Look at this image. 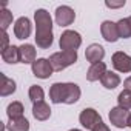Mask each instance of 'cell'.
I'll use <instances>...</instances> for the list:
<instances>
[{
	"instance_id": "1",
	"label": "cell",
	"mask_w": 131,
	"mask_h": 131,
	"mask_svg": "<svg viewBox=\"0 0 131 131\" xmlns=\"http://www.w3.org/2000/svg\"><path fill=\"white\" fill-rule=\"evenodd\" d=\"M36 20V43L42 49H48L52 45V19L46 9H37L34 13Z\"/></svg>"
},
{
	"instance_id": "2",
	"label": "cell",
	"mask_w": 131,
	"mask_h": 131,
	"mask_svg": "<svg viewBox=\"0 0 131 131\" xmlns=\"http://www.w3.org/2000/svg\"><path fill=\"white\" fill-rule=\"evenodd\" d=\"M49 99L52 103L73 105L80 99V88L76 83H52L49 88Z\"/></svg>"
},
{
	"instance_id": "3",
	"label": "cell",
	"mask_w": 131,
	"mask_h": 131,
	"mask_svg": "<svg viewBox=\"0 0 131 131\" xmlns=\"http://www.w3.org/2000/svg\"><path fill=\"white\" fill-rule=\"evenodd\" d=\"M77 62V51H60L49 57V63L54 71H62Z\"/></svg>"
},
{
	"instance_id": "4",
	"label": "cell",
	"mask_w": 131,
	"mask_h": 131,
	"mask_svg": "<svg viewBox=\"0 0 131 131\" xmlns=\"http://www.w3.org/2000/svg\"><path fill=\"white\" fill-rule=\"evenodd\" d=\"M59 45H60V49L62 51H76L80 45H82V37L77 31H65L62 36H60V40H59Z\"/></svg>"
},
{
	"instance_id": "5",
	"label": "cell",
	"mask_w": 131,
	"mask_h": 131,
	"mask_svg": "<svg viewBox=\"0 0 131 131\" xmlns=\"http://www.w3.org/2000/svg\"><path fill=\"white\" fill-rule=\"evenodd\" d=\"M79 120H80V123H82L83 128L93 131V129L102 122V117L99 116V113H97L96 110H93V108H85V110L80 113Z\"/></svg>"
},
{
	"instance_id": "6",
	"label": "cell",
	"mask_w": 131,
	"mask_h": 131,
	"mask_svg": "<svg viewBox=\"0 0 131 131\" xmlns=\"http://www.w3.org/2000/svg\"><path fill=\"white\" fill-rule=\"evenodd\" d=\"M32 74L39 79H48L52 76V67L49 63V59H37L32 65H31Z\"/></svg>"
},
{
	"instance_id": "7",
	"label": "cell",
	"mask_w": 131,
	"mask_h": 131,
	"mask_svg": "<svg viewBox=\"0 0 131 131\" xmlns=\"http://www.w3.org/2000/svg\"><path fill=\"white\" fill-rule=\"evenodd\" d=\"M76 19V13L73 8L62 5L56 9V23L59 26H70Z\"/></svg>"
},
{
	"instance_id": "8",
	"label": "cell",
	"mask_w": 131,
	"mask_h": 131,
	"mask_svg": "<svg viewBox=\"0 0 131 131\" xmlns=\"http://www.w3.org/2000/svg\"><path fill=\"white\" fill-rule=\"evenodd\" d=\"M113 67L119 73H131V56L125 54L123 51H117L111 57Z\"/></svg>"
},
{
	"instance_id": "9",
	"label": "cell",
	"mask_w": 131,
	"mask_h": 131,
	"mask_svg": "<svg viewBox=\"0 0 131 131\" xmlns=\"http://www.w3.org/2000/svg\"><path fill=\"white\" fill-rule=\"evenodd\" d=\"M128 116H129L128 110H123L120 106H114L110 111V122L116 128H125L126 122H128Z\"/></svg>"
},
{
	"instance_id": "10",
	"label": "cell",
	"mask_w": 131,
	"mask_h": 131,
	"mask_svg": "<svg viewBox=\"0 0 131 131\" xmlns=\"http://www.w3.org/2000/svg\"><path fill=\"white\" fill-rule=\"evenodd\" d=\"M100 32H102V37H103L106 42H110V43L117 42L119 37H120V36H119V29H117V23H114V22H111V20H105V22L102 23Z\"/></svg>"
},
{
	"instance_id": "11",
	"label": "cell",
	"mask_w": 131,
	"mask_h": 131,
	"mask_svg": "<svg viewBox=\"0 0 131 131\" xmlns=\"http://www.w3.org/2000/svg\"><path fill=\"white\" fill-rule=\"evenodd\" d=\"M14 34L17 39L23 40V39H28L29 34H31V20L28 17H20L17 19L16 25H14Z\"/></svg>"
},
{
	"instance_id": "12",
	"label": "cell",
	"mask_w": 131,
	"mask_h": 131,
	"mask_svg": "<svg viewBox=\"0 0 131 131\" xmlns=\"http://www.w3.org/2000/svg\"><path fill=\"white\" fill-rule=\"evenodd\" d=\"M103 56H105V49H103V46H100L99 43L90 45V46L86 48V51H85V57H86V60H88L91 65L102 62Z\"/></svg>"
},
{
	"instance_id": "13",
	"label": "cell",
	"mask_w": 131,
	"mask_h": 131,
	"mask_svg": "<svg viewBox=\"0 0 131 131\" xmlns=\"http://www.w3.org/2000/svg\"><path fill=\"white\" fill-rule=\"evenodd\" d=\"M106 71H108V70H106V65H105L103 62L94 63V65H91L90 70L86 71V80H88V82H96V80H100Z\"/></svg>"
},
{
	"instance_id": "14",
	"label": "cell",
	"mask_w": 131,
	"mask_h": 131,
	"mask_svg": "<svg viewBox=\"0 0 131 131\" xmlns=\"http://www.w3.org/2000/svg\"><path fill=\"white\" fill-rule=\"evenodd\" d=\"M19 52H20V63H34L37 59H36V48L34 45H29V43H23L22 46H19Z\"/></svg>"
},
{
	"instance_id": "15",
	"label": "cell",
	"mask_w": 131,
	"mask_h": 131,
	"mask_svg": "<svg viewBox=\"0 0 131 131\" xmlns=\"http://www.w3.org/2000/svg\"><path fill=\"white\" fill-rule=\"evenodd\" d=\"M32 116H34L37 120H40V122L48 120L49 116H51V108H49V105H48L45 100L34 103V105H32Z\"/></svg>"
},
{
	"instance_id": "16",
	"label": "cell",
	"mask_w": 131,
	"mask_h": 131,
	"mask_svg": "<svg viewBox=\"0 0 131 131\" xmlns=\"http://www.w3.org/2000/svg\"><path fill=\"white\" fill-rule=\"evenodd\" d=\"M100 82H102L103 88H106V90H114V88H117V86L120 85V77H119V74H116V73H113V71H106V73L103 74V77L100 79Z\"/></svg>"
},
{
	"instance_id": "17",
	"label": "cell",
	"mask_w": 131,
	"mask_h": 131,
	"mask_svg": "<svg viewBox=\"0 0 131 131\" xmlns=\"http://www.w3.org/2000/svg\"><path fill=\"white\" fill-rule=\"evenodd\" d=\"M2 77V86H0V96L2 97H6V96H11L14 91H16V82L9 77H6L5 74H0Z\"/></svg>"
},
{
	"instance_id": "18",
	"label": "cell",
	"mask_w": 131,
	"mask_h": 131,
	"mask_svg": "<svg viewBox=\"0 0 131 131\" xmlns=\"http://www.w3.org/2000/svg\"><path fill=\"white\" fill-rule=\"evenodd\" d=\"M2 59L6 63H19L20 62V52H19V46L11 45L8 49H5L2 52Z\"/></svg>"
},
{
	"instance_id": "19",
	"label": "cell",
	"mask_w": 131,
	"mask_h": 131,
	"mask_svg": "<svg viewBox=\"0 0 131 131\" xmlns=\"http://www.w3.org/2000/svg\"><path fill=\"white\" fill-rule=\"evenodd\" d=\"M23 105L20 103V102H13V103H9L8 105V108H6V114H8V117H9V120H16V119H20V117H23Z\"/></svg>"
},
{
	"instance_id": "20",
	"label": "cell",
	"mask_w": 131,
	"mask_h": 131,
	"mask_svg": "<svg viewBox=\"0 0 131 131\" xmlns=\"http://www.w3.org/2000/svg\"><path fill=\"white\" fill-rule=\"evenodd\" d=\"M8 131H29V122L25 117L16 119V120H9Z\"/></svg>"
},
{
	"instance_id": "21",
	"label": "cell",
	"mask_w": 131,
	"mask_h": 131,
	"mask_svg": "<svg viewBox=\"0 0 131 131\" xmlns=\"http://www.w3.org/2000/svg\"><path fill=\"white\" fill-rule=\"evenodd\" d=\"M117 29H119V36L123 39H129L131 37V25L128 22V19H120L117 22Z\"/></svg>"
},
{
	"instance_id": "22",
	"label": "cell",
	"mask_w": 131,
	"mask_h": 131,
	"mask_svg": "<svg viewBox=\"0 0 131 131\" xmlns=\"http://www.w3.org/2000/svg\"><path fill=\"white\" fill-rule=\"evenodd\" d=\"M117 102H119V106L123 108V110H131V91L129 90H123L119 97H117Z\"/></svg>"
},
{
	"instance_id": "23",
	"label": "cell",
	"mask_w": 131,
	"mask_h": 131,
	"mask_svg": "<svg viewBox=\"0 0 131 131\" xmlns=\"http://www.w3.org/2000/svg\"><path fill=\"white\" fill-rule=\"evenodd\" d=\"M11 23H13V13L5 8L0 9V26H2V31H6Z\"/></svg>"
},
{
	"instance_id": "24",
	"label": "cell",
	"mask_w": 131,
	"mask_h": 131,
	"mask_svg": "<svg viewBox=\"0 0 131 131\" xmlns=\"http://www.w3.org/2000/svg\"><path fill=\"white\" fill-rule=\"evenodd\" d=\"M29 99L32 100V103H37V102H42L43 100V97H45V93H43V90H42V86H39V85H32L31 88H29Z\"/></svg>"
},
{
	"instance_id": "25",
	"label": "cell",
	"mask_w": 131,
	"mask_h": 131,
	"mask_svg": "<svg viewBox=\"0 0 131 131\" xmlns=\"http://www.w3.org/2000/svg\"><path fill=\"white\" fill-rule=\"evenodd\" d=\"M11 45H9V36L6 34V31H2V34H0V51H5L8 49Z\"/></svg>"
},
{
	"instance_id": "26",
	"label": "cell",
	"mask_w": 131,
	"mask_h": 131,
	"mask_svg": "<svg viewBox=\"0 0 131 131\" xmlns=\"http://www.w3.org/2000/svg\"><path fill=\"white\" fill-rule=\"evenodd\" d=\"M105 5L111 9H116V8H122L125 6V0H120V2H105Z\"/></svg>"
},
{
	"instance_id": "27",
	"label": "cell",
	"mask_w": 131,
	"mask_h": 131,
	"mask_svg": "<svg viewBox=\"0 0 131 131\" xmlns=\"http://www.w3.org/2000/svg\"><path fill=\"white\" fill-rule=\"evenodd\" d=\"M93 131H110V128H108V125H105L103 122H100V123L93 129Z\"/></svg>"
},
{
	"instance_id": "28",
	"label": "cell",
	"mask_w": 131,
	"mask_h": 131,
	"mask_svg": "<svg viewBox=\"0 0 131 131\" xmlns=\"http://www.w3.org/2000/svg\"><path fill=\"white\" fill-rule=\"evenodd\" d=\"M123 86H125V90H129V91H131V76L123 82Z\"/></svg>"
},
{
	"instance_id": "29",
	"label": "cell",
	"mask_w": 131,
	"mask_h": 131,
	"mask_svg": "<svg viewBox=\"0 0 131 131\" xmlns=\"http://www.w3.org/2000/svg\"><path fill=\"white\" fill-rule=\"evenodd\" d=\"M126 126H129V128H131V114L128 116V122H126Z\"/></svg>"
},
{
	"instance_id": "30",
	"label": "cell",
	"mask_w": 131,
	"mask_h": 131,
	"mask_svg": "<svg viewBox=\"0 0 131 131\" xmlns=\"http://www.w3.org/2000/svg\"><path fill=\"white\" fill-rule=\"evenodd\" d=\"M126 19H128V22H129V25H131V16H129V17H126Z\"/></svg>"
},
{
	"instance_id": "31",
	"label": "cell",
	"mask_w": 131,
	"mask_h": 131,
	"mask_svg": "<svg viewBox=\"0 0 131 131\" xmlns=\"http://www.w3.org/2000/svg\"><path fill=\"white\" fill-rule=\"evenodd\" d=\"M70 131H80V129H70Z\"/></svg>"
}]
</instances>
